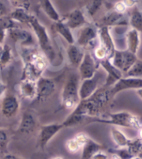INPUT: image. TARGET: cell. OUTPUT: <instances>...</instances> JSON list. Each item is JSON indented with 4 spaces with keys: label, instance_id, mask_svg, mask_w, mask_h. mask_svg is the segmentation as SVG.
<instances>
[{
    "label": "cell",
    "instance_id": "18",
    "mask_svg": "<svg viewBox=\"0 0 142 159\" xmlns=\"http://www.w3.org/2000/svg\"><path fill=\"white\" fill-rule=\"evenodd\" d=\"M97 32H98L99 45L107 50V52H109L110 59H111L116 49L114 39L111 32V28L105 26H99L97 27Z\"/></svg>",
    "mask_w": 142,
    "mask_h": 159
},
{
    "label": "cell",
    "instance_id": "32",
    "mask_svg": "<svg viewBox=\"0 0 142 159\" xmlns=\"http://www.w3.org/2000/svg\"><path fill=\"white\" fill-rule=\"evenodd\" d=\"M124 76L136 77L142 78V61L138 59L135 64L130 67V69L124 75Z\"/></svg>",
    "mask_w": 142,
    "mask_h": 159
},
{
    "label": "cell",
    "instance_id": "45",
    "mask_svg": "<svg viewBox=\"0 0 142 159\" xmlns=\"http://www.w3.org/2000/svg\"><path fill=\"white\" fill-rule=\"evenodd\" d=\"M109 159H121L120 157V156L118 154H116L114 152H111V154L109 155Z\"/></svg>",
    "mask_w": 142,
    "mask_h": 159
},
{
    "label": "cell",
    "instance_id": "31",
    "mask_svg": "<svg viewBox=\"0 0 142 159\" xmlns=\"http://www.w3.org/2000/svg\"><path fill=\"white\" fill-rule=\"evenodd\" d=\"M105 2L106 0H90L89 2L86 6L87 14L89 15L90 17H94L104 5Z\"/></svg>",
    "mask_w": 142,
    "mask_h": 159
},
{
    "label": "cell",
    "instance_id": "8",
    "mask_svg": "<svg viewBox=\"0 0 142 159\" xmlns=\"http://www.w3.org/2000/svg\"><path fill=\"white\" fill-rule=\"evenodd\" d=\"M99 66V62L95 59V57L91 53L89 52L85 53L84 57L77 68L81 80L91 79L95 76Z\"/></svg>",
    "mask_w": 142,
    "mask_h": 159
},
{
    "label": "cell",
    "instance_id": "46",
    "mask_svg": "<svg viewBox=\"0 0 142 159\" xmlns=\"http://www.w3.org/2000/svg\"><path fill=\"white\" fill-rule=\"evenodd\" d=\"M135 93H136L137 96L139 97L140 99H142V88H140V89H136V90H135Z\"/></svg>",
    "mask_w": 142,
    "mask_h": 159
},
{
    "label": "cell",
    "instance_id": "10",
    "mask_svg": "<svg viewBox=\"0 0 142 159\" xmlns=\"http://www.w3.org/2000/svg\"><path fill=\"white\" fill-rule=\"evenodd\" d=\"M20 109L19 99L15 94H6L1 99L0 111L6 119L13 118L17 114Z\"/></svg>",
    "mask_w": 142,
    "mask_h": 159
},
{
    "label": "cell",
    "instance_id": "38",
    "mask_svg": "<svg viewBox=\"0 0 142 159\" xmlns=\"http://www.w3.org/2000/svg\"><path fill=\"white\" fill-rule=\"evenodd\" d=\"M92 159H109V154L104 150H101L97 152V153H95Z\"/></svg>",
    "mask_w": 142,
    "mask_h": 159
},
{
    "label": "cell",
    "instance_id": "36",
    "mask_svg": "<svg viewBox=\"0 0 142 159\" xmlns=\"http://www.w3.org/2000/svg\"><path fill=\"white\" fill-rule=\"evenodd\" d=\"M112 9L116 11L118 13H121V14H125L127 12V8L126 6L125 5V3L122 2L121 0L120 1H117L116 2H115L113 7H112Z\"/></svg>",
    "mask_w": 142,
    "mask_h": 159
},
{
    "label": "cell",
    "instance_id": "22",
    "mask_svg": "<svg viewBox=\"0 0 142 159\" xmlns=\"http://www.w3.org/2000/svg\"><path fill=\"white\" fill-rule=\"evenodd\" d=\"M67 56L70 65L75 68H78L85 56L84 50L77 46L76 43L70 44L67 47Z\"/></svg>",
    "mask_w": 142,
    "mask_h": 159
},
{
    "label": "cell",
    "instance_id": "27",
    "mask_svg": "<svg viewBox=\"0 0 142 159\" xmlns=\"http://www.w3.org/2000/svg\"><path fill=\"white\" fill-rule=\"evenodd\" d=\"M40 6L44 13L53 22H58L61 20L59 13L52 4L51 0H40Z\"/></svg>",
    "mask_w": 142,
    "mask_h": 159
},
{
    "label": "cell",
    "instance_id": "50",
    "mask_svg": "<svg viewBox=\"0 0 142 159\" xmlns=\"http://www.w3.org/2000/svg\"><path fill=\"white\" fill-rule=\"evenodd\" d=\"M2 47H3V46H0V57H1V55H2Z\"/></svg>",
    "mask_w": 142,
    "mask_h": 159
},
{
    "label": "cell",
    "instance_id": "16",
    "mask_svg": "<svg viewBox=\"0 0 142 159\" xmlns=\"http://www.w3.org/2000/svg\"><path fill=\"white\" fill-rule=\"evenodd\" d=\"M62 19V18H61ZM62 21L69 27L70 29L76 30L79 29L83 26L87 24V17L84 12L79 8L74 9L65 15Z\"/></svg>",
    "mask_w": 142,
    "mask_h": 159
},
{
    "label": "cell",
    "instance_id": "41",
    "mask_svg": "<svg viewBox=\"0 0 142 159\" xmlns=\"http://www.w3.org/2000/svg\"><path fill=\"white\" fill-rule=\"evenodd\" d=\"M7 8L6 7V5L2 2V1L0 0V18L1 17H6L7 15Z\"/></svg>",
    "mask_w": 142,
    "mask_h": 159
},
{
    "label": "cell",
    "instance_id": "29",
    "mask_svg": "<svg viewBox=\"0 0 142 159\" xmlns=\"http://www.w3.org/2000/svg\"><path fill=\"white\" fill-rule=\"evenodd\" d=\"M126 148L132 157L142 156V139L140 138L130 139Z\"/></svg>",
    "mask_w": 142,
    "mask_h": 159
},
{
    "label": "cell",
    "instance_id": "5",
    "mask_svg": "<svg viewBox=\"0 0 142 159\" xmlns=\"http://www.w3.org/2000/svg\"><path fill=\"white\" fill-rule=\"evenodd\" d=\"M28 26L32 30L33 35L36 37L37 43L39 45L41 52L45 55L48 61H53L55 59V50L52 46V41L47 32V28L38 21L37 17L32 15L30 18Z\"/></svg>",
    "mask_w": 142,
    "mask_h": 159
},
{
    "label": "cell",
    "instance_id": "28",
    "mask_svg": "<svg viewBox=\"0 0 142 159\" xmlns=\"http://www.w3.org/2000/svg\"><path fill=\"white\" fill-rule=\"evenodd\" d=\"M110 134H111L112 140L114 142V143L116 145L117 148H126L130 139L121 129H119L116 126H112L111 128Z\"/></svg>",
    "mask_w": 142,
    "mask_h": 159
},
{
    "label": "cell",
    "instance_id": "6",
    "mask_svg": "<svg viewBox=\"0 0 142 159\" xmlns=\"http://www.w3.org/2000/svg\"><path fill=\"white\" fill-rule=\"evenodd\" d=\"M75 43L83 50L93 51L99 45L97 27L90 25H85L79 28Z\"/></svg>",
    "mask_w": 142,
    "mask_h": 159
},
{
    "label": "cell",
    "instance_id": "34",
    "mask_svg": "<svg viewBox=\"0 0 142 159\" xmlns=\"http://www.w3.org/2000/svg\"><path fill=\"white\" fill-rule=\"evenodd\" d=\"M66 148L71 153H77L79 151H82V147L74 138L69 139L66 142Z\"/></svg>",
    "mask_w": 142,
    "mask_h": 159
},
{
    "label": "cell",
    "instance_id": "51",
    "mask_svg": "<svg viewBox=\"0 0 142 159\" xmlns=\"http://www.w3.org/2000/svg\"><path fill=\"white\" fill-rule=\"evenodd\" d=\"M139 4H140V8L142 10V0H140Z\"/></svg>",
    "mask_w": 142,
    "mask_h": 159
},
{
    "label": "cell",
    "instance_id": "12",
    "mask_svg": "<svg viewBox=\"0 0 142 159\" xmlns=\"http://www.w3.org/2000/svg\"><path fill=\"white\" fill-rule=\"evenodd\" d=\"M140 88H142V78L123 76L113 86L111 87V91L115 97L120 92L128 89L136 90Z\"/></svg>",
    "mask_w": 142,
    "mask_h": 159
},
{
    "label": "cell",
    "instance_id": "30",
    "mask_svg": "<svg viewBox=\"0 0 142 159\" xmlns=\"http://www.w3.org/2000/svg\"><path fill=\"white\" fill-rule=\"evenodd\" d=\"M12 60V51L9 45L4 44L2 47V52L0 57V69L3 70L11 63Z\"/></svg>",
    "mask_w": 142,
    "mask_h": 159
},
{
    "label": "cell",
    "instance_id": "33",
    "mask_svg": "<svg viewBox=\"0 0 142 159\" xmlns=\"http://www.w3.org/2000/svg\"><path fill=\"white\" fill-rule=\"evenodd\" d=\"M93 54H94L95 59L99 62L105 59H110L109 52L107 50L101 45H98L94 50H93Z\"/></svg>",
    "mask_w": 142,
    "mask_h": 159
},
{
    "label": "cell",
    "instance_id": "7",
    "mask_svg": "<svg viewBox=\"0 0 142 159\" xmlns=\"http://www.w3.org/2000/svg\"><path fill=\"white\" fill-rule=\"evenodd\" d=\"M138 60L137 55H135L130 52L127 50L116 49L114 54L111 58L112 64L118 68L123 74H125L130 67L135 64V62Z\"/></svg>",
    "mask_w": 142,
    "mask_h": 159
},
{
    "label": "cell",
    "instance_id": "1",
    "mask_svg": "<svg viewBox=\"0 0 142 159\" xmlns=\"http://www.w3.org/2000/svg\"><path fill=\"white\" fill-rule=\"evenodd\" d=\"M113 98L110 87L100 86L92 96L81 100L72 112L87 118L100 117L111 104Z\"/></svg>",
    "mask_w": 142,
    "mask_h": 159
},
{
    "label": "cell",
    "instance_id": "9",
    "mask_svg": "<svg viewBox=\"0 0 142 159\" xmlns=\"http://www.w3.org/2000/svg\"><path fill=\"white\" fill-rule=\"evenodd\" d=\"M62 129H64L63 124L58 123H52L42 125L40 128L38 138H37V144L41 149H45L50 141L59 133Z\"/></svg>",
    "mask_w": 142,
    "mask_h": 159
},
{
    "label": "cell",
    "instance_id": "20",
    "mask_svg": "<svg viewBox=\"0 0 142 159\" xmlns=\"http://www.w3.org/2000/svg\"><path fill=\"white\" fill-rule=\"evenodd\" d=\"M125 44H126V50L131 52L133 54L137 55L138 51L141 43V36L140 32L137 30L130 28L125 32Z\"/></svg>",
    "mask_w": 142,
    "mask_h": 159
},
{
    "label": "cell",
    "instance_id": "13",
    "mask_svg": "<svg viewBox=\"0 0 142 159\" xmlns=\"http://www.w3.org/2000/svg\"><path fill=\"white\" fill-rule=\"evenodd\" d=\"M7 35L12 41L20 44L22 47H32L34 45V37L31 32L19 27H13L7 30Z\"/></svg>",
    "mask_w": 142,
    "mask_h": 159
},
{
    "label": "cell",
    "instance_id": "24",
    "mask_svg": "<svg viewBox=\"0 0 142 159\" xmlns=\"http://www.w3.org/2000/svg\"><path fill=\"white\" fill-rule=\"evenodd\" d=\"M53 27L57 33H58L68 44H74L76 42L74 35L72 33V30L62 22V19L58 22H55Z\"/></svg>",
    "mask_w": 142,
    "mask_h": 159
},
{
    "label": "cell",
    "instance_id": "49",
    "mask_svg": "<svg viewBox=\"0 0 142 159\" xmlns=\"http://www.w3.org/2000/svg\"><path fill=\"white\" fill-rule=\"evenodd\" d=\"M129 159H142L141 157H130V158H129Z\"/></svg>",
    "mask_w": 142,
    "mask_h": 159
},
{
    "label": "cell",
    "instance_id": "2",
    "mask_svg": "<svg viewBox=\"0 0 142 159\" xmlns=\"http://www.w3.org/2000/svg\"><path fill=\"white\" fill-rule=\"evenodd\" d=\"M87 122L110 124L113 126L130 128V129H136V130H139L142 126L141 121L139 117L127 111L109 113L105 118H101V117L88 118Z\"/></svg>",
    "mask_w": 142,
    "mask_h": 159
},
{
    "label": "cell",
    "instance_id": "21",
    "mask_svg": "<svg viewBox=\"0 0 142 159\" xmlns=\"http://www.w3.org/2000/svg\"><path fill=\"white\" fill-rule=\"evenodd\" d=\"M36 126L37 120L34 115L30 112H24L22 114L17 131L22 134H30L34 131Z\"/></svg>",
    "mask_w": 142,
    "mask_h": 159
},
{
    "label": "cell",
    "instance_id": "43",
    "mask_svg": "<svg viewBox=\"0 0 142 159\" xmlns=\"http://www.w3.org/2000/svg\"><path fill=\"white\" fill-rule=\"evenodd\" d=\"M6 92H7V85L3 82L0 81V100L2 99V98L5 94H7Z\"/></svg>",
    "mask_w": 142,
    "mask_h": 159
},
{
    "label": "cell",
    "instance_id": "4",
    "mask_svg": "<svg viewBox=\"0 0 142 159\" xmlns=\"http://www.w3.org/2000/svg\"><path fill=\"white\" fill-rule=\"evenodd\" d=\"M81 79L78 74H71L62 87L61 94V104L65 109L73 110L81 101L79 87Z\"/></svg>",
    "mask_w": 142,
    "mask_h": 159
},
{
    "label": "cell",
    "instance_id": "40",
    "mask_svg": "<svg viewBox=\"0 0 142 159\" xmlns=\"http://www.w3.org/2000/svg\"><path fill=\"white\" fill-rule=\"evenodd\" d=\"M17 3L18 6L17 7H25L28 9L29 8V4H30V0H12Z\"/></svg>",
    "mask_w": 142,
    "mask_h": 159
},
{
    "label": "cell",
    "instance_id": "25",
    "mask_svg": "<svg viewBox=\"0 0 142 159\" xmlns=\"http://www.w3.org/2000/svg\"><path fill=\"white\" fill-rule=\"evenodd\" d=\"M31 17H32V14H30L28 9L22 7H16L9 14V17L14 22H17L27 25H28Z\"/></svg>",
    "mask_w": 142,
    "mask_h": 159
},
{
    "label": "cell",
    "instance_id": "23",
    "mask_svg": "<svg viewBox=\"0 0 142 159\" xmlns=\"http://www.w3.org/2000/svg\"><path fill=\"white\" fill-rule=\"evenodd\" d=\"M105 146L89 138L83 148H82L81 159H92L95 153L101 150H104Z\"/></svg>",
    "mask_w": 142,
    "mask_h": 159
},
{
    "label": "cell",
    "instance_id": "42",
    "mask_svg": "<svg viewBox=\"0 0 142 159\" xmlns=\"http://www.w3.org/2000/svg\"><path fill=\"white\" fill-rule=\"evenodd\" d=\"M7 35V30L0 28V46H3Z\"/></svg>",
    "mask_w": 142,
    "mask_h": 159
},
{
    "label": "cell",
    "instance_id": "35",
    "mask_svg": "<svg viewBox=\"0 0 142 159\" xmlns=\"http://www.w3.org/2000/svg\"><path fill=\"white\" fill-rule=\"evenodd\" d=\"M8 142H9V138L7 131L0 128V151L4 152L7 149Z\"/></svg>",
    "mask_w": 142,
    "mask_h": 159
},
{
    "label": "cell",
    "instance_id": "47",
    "mask_svg": "<svg viewBox=\"0 0 142 159\" xmlns=\"http://www.w3.org/2000/svg\"><path fill=\"white\" fill-rule=\"evenodd\" d=\"M139 138L142 139V126L141 128L139 129Z\"/></svg>",
    "mask_w": 142,
    "mask_h": 159
},
{
    "label": "cell",
    "instance_id": "14",
    "mask_svg": "<svg viewBox=\"0 0 142 159\" xmlns=\"http://www.w3.org/2000/svg\"><path fill=\"white\" fill-rule=\"evenodd\" d=\"M108 27H127L129 26V20L125 14L118 13L113 9L110 10L102 17L101 25Z\"/></svg>",
    "mask_w": 142,
    "mask_h": 159
},
{
    "label": "cell",
    "instance_id": "19",
    "mask_svg": "<svg viewBox=\"0 0 142 159\" xmlns=\"http://www.w3.org/2000/svg\"><path fill=\"white\" fill-rule=\"evenodd\" d=\"M17 91L23 99L27 100L36 99L37 94V81L29 79H22L17 84Z\"/></svg>",
    "mask_w": 142,
    "mask_h": 159
},
{
    "label": "cell",
    "instance_id": "17",
    "mask_svg": "<svg viewBox=\"0 0 142 159\" xmlns=\"http://www.w3.org/2000/svg\"><path fill=\"white\" fill-rule=\"evenodd\" d=\"M100 87V76L97 73L91 79L81 80L79 87V96L81 100L88 99Z\"/></svg>",
    "mask_w": 142,
    "mask_h": 159
},
{
    "label": "cell",
    "instance_id": "39",
    "mask_svg": "<svg viewBox=\"0 0 142 159\" xmlns=\"http://www.w3.org/2000/svg\"><path fill=\"white\" fill-rule=\"evenodd\" d=\"M121 1L124 2L127 8H130L131 9L133 7L138 6L140 0H121Z\"/></svg>",
    "mask_w": 142,
    "mask_h": 159
},
{
    "label": "cell",
    "instance_id": "37",
    "mask_svg": "<svg viewBox=\"0 0 142 159\" xmlns=\"http://www.w3.org/2000/svg\"><path fill=\"white\" fill-rule=\"evenodd\" d=\"M73 138L77 140V142L80 144V146L82 147V148L90 137L88 136L87 134H84V133H78V134H76Z\"/></svg>",
    "mask_w": 142,
    "mask_h": 159
},
{
    "label": "cell",
    "instance_id": "3",
    "mask_svg": "<svg viewBox=\"0 0 142 159\" xmlns=\"http://www.w3.org/2000/svg\"><path fill=\"white\" fill-rule=\"evenodd\" d=\"M47 58L42 52L32 51L26 57L22 79L37 81L42 76L47 66Z\"/></svg>",
    "mask_w": 142,
    "mask_h": 159
},
{
    "label": "cell",
    "instance_id": "48",
    "mask_svg": "<svg viewBox=\"0 0 142 159\" xmlns=\"http://www.w3.org/2000/svg\"><path fill=\"white\" fill-rule=\"evenodd\" d=\"M51 159H64L62 157H60V156H57V157H52Z\"/></svg>",
    "mask_w": 142,
    "mask_h": 159
},
{
    "label": "cell",
    "instance_id": "26",
    "mask_svg": "<svg viewBox=\"0 0 142 159\" xmlns=\"http://www.w3.org/2000/svg\"><path fill=\"white\" fill-rule=\"evenodd\" d=\"M129 20V26L130 28L137 30L140 33L142 32V10L140 7H136L131 8L130 16L128 17Z\"/></svg>",
    "mask_w": 142,
    "mask_h": 159
},
{
    "label": "cell",
    "instance_id": "52",
    "mask_svg": "<svg viewBox=\"0 0 142 159\" xmlns=\"http://www.w3.org/2000/svg\"><path fill=\"white\" fill-rule=\"evenodd\" d=\"M141 158H142V157H141Z\"/></svg>",
    "mask_w": 142,
    "mask_h": 159
},
{
    "label": "cell",
    "instance_id": "15",
    "mask_svg": "<svg viewBox=\"0 0 142 159\" xmlns=\"http://www.w3.org/2000/svg\"><path fill=\"white\" fill-rule=\"evenodd\" d=\"M37 102L42 103L46 101L56 90V84L53 80L42 76L37 81Z\"/></svg>",
    "mask_w": 142,
    "mask_h": 159
},
{
    "label": "cell",
    "instance_id": "11",
    "mask_svg": "<svg viewBox=\"0 0 142 159\" xmlns=\"http://www.w3.org/2000/svg\"><path fill=\"white\" fill-rule=\"evenodd\" d=\"M99 66L104 70L107 74L103 86L112 87L121 78L124 76V74L118 68L112 64L111 59H105L99 61Z\"/></svg>",
    "mask_w": 142,
    "mask_h": 159
},
{
    "label": "cell",
    "instance_id": "44",
    "mask_svg": "<svg viewBox=\"0 0 142 159\" xmlns=\"http://www.w3.org/2000/svg\"><path fill=\"white\" fill-rule=\"evenodd\" d=\"M1 159H23L19 157L16 156V155H13V154L11 153H5L3 156L2 157Z\"/></svg>",
    "mask_w": 142,
    "mask_h": 159
}]
</instances>
